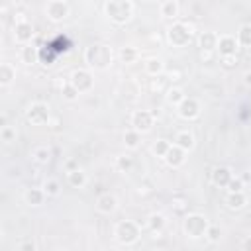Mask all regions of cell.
Wrapping results in <instances>:
<instances>
[{
  "mask_svg": "<svg viewBox=\"0 0 251 251\" xmlns=\"http://www.w3.org/2000/svg\"><path fill=\"white\" fill-rule=\"evenodd\" d=\"M84 61L88 63V67L98 69V71H104L112 63V49L108 45H104V43H94V45L86 47Z\"/></svg>",
  "mask_w": 251,
  "mask_h": 251,
  "instance_id": "6da1fadb",
  "label": "cell"
},
{
  "mask_svg": "<svg viewBox=\"0 0 251 251\" xmlns=\"http://www.w3.org/2000/svg\"><path fill=\"white\" fill-rule=\"evenodd\" d=\"M104 12H106V16H108L114 24L122 25V24H126V22L131 18V14H133V4H131L129 0H108L106 6H104Z\"/></svg>",
  "mask_w": 251,
  "mask_h": 251,
  "instance_id": "7a4b0ae2",
  "label": "cell"
},
{
  "mask_svg": "<svg viewBox=\"0 0 251 251\" xmlns=\"http://www.w3.org/2000/svg\"><path fill=\"white\" fill-rule=\"evenodd\" d=\"M208 226H210V224H208L206 216H202V214H188V216L184 218V224H182L184 233H186L188 237H192V239H198V237L206 235Z\"/></svg>",
  "mask_w": 251,
  "mask_h": 251,
  "instance_id": "3957f363",
  "label": "cell"
},
{
  "mask_svg": "<svg viewBox=\"0 0 251 251\" xmlns=\"http://www.w3.org/2000/svg\"><path fill=\"white\" fill-rule=\"evenodd\" d=\"M114 233H116V239L122 245H131L139 237V226L135 222H131V220H124V222H120L116 226V231Z\"/></svg>",
  "mask_w": 251,
  "mask_h": 251,
  "instance_id": "277c9868",
  "label": "cell"
},
{
  "mask_svg": "<svg viewBox=\"0 0 251 251\" xmlns=\"http://www.w3.org/2000/svg\"><path fill=\"white\" fill-rule=\"evenodd\" d=\"M167 37H169V41H171L173 45H176V47H184V45L190 41L192 31H190V27H188L186 24L176 22V24H173V25L169 27Z\"/></svg>",
  "mask_w": 251,
  "mask_h": 251,
  "instance_id": "5b68a950",
  "label": "cell"
},
{
  "mask_svg": "<svg viewBox=\"0 0 251 251\" xmlns=\"http://www.w3.org/2000/svg\"><path fill=\"white\" fill-rule=\"evenodd\" d=\"M25 118L33 126H45L49 122V108H47V104H41V102L31 104L27 108V112H25Z\"/></svg>",
  "mask_w": 251,
  "mask_h": 251,
  "instance_id": "8992f818",
  "label": "cell"
},
{
  "mask_svg": "<svg viewBox=\"0 0 251 251\" xmlns=\"http://www.w3.org/2000/svg\"><path fill=\"white\" fill-rule=\"evenodd\" d=\"M14 37L18 43H29L33 37V25L24 18V14H20V18L14 22Z\"/></svg>",
  "mask_w": 251,
  "mask_h": 251,
  "instance_id": "52a82bcc",
  "label": "cell"
},
{
  "mask_svg": "<svg viewBox=\"0 0 251 251\" xmlns=\"http://www.w3.org/2000/svg\"><path fill=\"white\" fill-rule=\"evenodd\" d=\"M69 80L73 82V86H75L80 94H82V92H88V90L94 86V78H92V75H90L86 69H76V71H73Z\"/></svg>",
  "mask_w": 251,
  "mask_h": 251,
  "instance_id": "ba28073f",
  "label": "cell"
},
{
  "mask_svg": "<svg viewBox=\"0 0 251 251\" xmlns=\"http://www.w3.org/2000/svg\"><path fill=\"white\" fill-rule=\"evenodd\" d=\"M153 122H155V114L149 112V110H137L131 116V127L137 129L139 133L149 131L153 127Z\"/></svg>",
  "mask_w": 251,
  "mask_h": 251,
  "instance_id": "9c48e42d",
  "label": "cell"
},
{
  "mask_svg": "<svg viewBox=\"0 0 251 251\" xmlns=\"http://www.w3.org/2000/svg\"><path fill=\"white\" fill-rule=\"evenodd\" d=\"M176 112H178V116H180L182 120H194V118H198V114H200V104H198L194 98L184 96L182 102L176 106Z\"/></svg>",
  "mask_w": 251,
  "mask_h": 251,
  "instance_id": "30bf717a",
  "label": "cell"
},
{
  "mask_svg": "<svg viewBox=\"0 0 251 251\" xmlns=\"http://www.w3.org/2000/svg\"><path fill=\"white\" fill-rule=\"evenodd\" d=\"M45 12H47V18L49 20L61 22V20H65L69 16V6H67L65 0H49Z\"/></svg>",
  "mask_w": 251,
  "mask_h": 251,
  "instance_id": "8fae6325",
  "label": "cell"
},
{
  "mask_svg": "<svg viewBox=\"0 0 251 251\" xmlns=\"http://www.w3.org/2000/svg\"><path fill=\"white\" fill-rule=\"evenodd\" d=\"M237 47H239L237 37H233V35H220V37H218V47H216V49L220 51L222 57H226V55H235Z\"/></svg>",
  "mask_w": 251,
  "mask_h": 251,
  "instance_id": "7c38bea8",
  "label": "cell"
},
{
  "mask_svg": "<svg viewBox=\"0 0 251 251\" xmlns=\"http://www.w3.org/2000/svg\"><path fill=\"white\" fill-rule=\"evenodd\" d=\"M118 208V198L110 192H104L96 198V210L102 212V214H112L114 210Z\"/></svg>",
  "mask_w": 251,
  "mask_h": 251,
  "instance_id": "4fadbf2b",
  "label": "cell"
},
{
  "mask_svg": "<svg viewBox=\"0 0 251 251\" xmlns=\"http://www.w3.org/2000/svg\"><path fill=\"white\" fill-rule=\"evenodd\" d=\"M184 149H180L176 143H173L171 147H169V151H167V155L163 157L165 161H167V165L169 167H173V169H176V167H180L182 163H184Z\"/></svg>",
  "mask_w": 251,
  "mask_h": 251,
  "instance_id": "5bb4252c",
  "label": "cell"
},
{
  "mask_svg": "<svg viewBox=\"0 0 251 251\" xmlns=\"http://www.w3.org/2000/svg\"><path fill=\"white\" fill-rule=\"evenodd\" d=\"M231 176H233V173H231V169H229V167H216V169H214V173H212V182H214L216 186L226 188V186H227V182L231 180Z\"/></svg>",
  "mask_w": 251,
  "mask_h": 251,
  "instance_id": "9a60e30c",
  "label": "cell"
},
{
  "mask_svg": "<svg viewBox=\"0 0 251 251\" xmlns=\"http://www.w3.org/2000/svg\"><path fill=\"white\" fill-rule=\"evenodd\" d=\"M245 204H247V196H245L243 190H239V192H227L226 206L229 210H241V208H245Z\"/></svg>",
  "mask_w": 251,
  "mask_h": 251,
  "instance_id": "2e32d148",
  "label": "cell"
},
{
  "mask_svg": "<svg viewBox=\"0 0 251 251\" xmlns=\"http://www.w3.org/2000/svg\"><path fill=\"white\" fill-rule=\"evenodd\" d=\"M218 33H214V31H204L202 35H200V39H198V43H200V49H204V51H212V49H216L218 47Z\"/></svg>",
  "mask_w": 251,
  "mask_h": 251,
  "instance_id": "e0dca14e",
  "label": "cell"
},
{
  "mask_svg": "<svg viewBox=\"0 0 251 251\" xmlns=\"http://www.w3.org/2000/svg\"><path fill=\"white\" fill-rule=\"evenodd\" d=\"M175 143L180 147V149H184V151H190V149H194V135L190 133V131H178L176 133V137H175Z\"/></svg>",
  "mask_w": 251,
  "mask_h": 251,
  "instance_id": "ac0fdd59",
  "label": "cell"
},
{
  "mask_svg": "<svg viewBox=\"0 0 251 251\" xmlns=\"http://www.w3.org/2000/svg\"><path fill=\"white\" fill-rule=\"evenodd\" d=\"M31 157H33V161H35V163H39V165H47V163L51 161V149H49L47 145L33 147Z\"/></svg>",
  "mask_w": 251,
  "mask_h": 251,
  "instance_id": "d6986e66",
  "label": "cell"
},
{
  "mask_svg": "<svg viewBox=\"0 0 251 251\" xmlns=\"http://www.w3.org/2000/svg\"><path fill=\"white\" fill-rule=\"evenodd\" d=\"M37 59H39L37 47H33L31 43H25V45L22 47V61H24L25 65H33V63H37Z\"/></svg>",
  "mask_w": 251,
  "mask_h": 251,
  "instance_id": "ffe728a7",
  "label": "cell"
},
{
  "mask_svg": "<svg viewBox=\"0 0 251 251\" xmlns=\"http://www.w3.org/2000/svg\"><path fill=\"white\" fill-rule=\"evenodd\" d=\"M14 78H16V69L10 63H2L0 65V84L2 86H8Z\"/></svg>",
  "mask_w": 251,
  "mask_h": 251,
  "instance_id": "44dd1931",
  "label": "cell"
},
{
  "mask_svg": "<svg viewBox=\"0 0 251 251\" xmlns=\"http://www.w3.org/2000/svg\"><path fill=\"white\" fill-rule=\"evenodd\" d=\"M161 16L167 20H175L178 16V4L175 0H165L161 4Z\"/></svg>",
  "mask_w": 251,
  "mask_h": 251,
  "instance_id": "7402d4cb",
  "label": "cell"
},
{
  "mask_svg": "<svg viewBox=\"0 0 251 251\" xmlns=\"http://www.w3.org/2000/svg\"><path fill=\"white\" fill-rule=\"evenodd\" d=\"M67 178H69V184L75 186V188H82V186L86 184V175H84V171H80V169L69 171Z\"/></svg>",
  "mask_w": 251,
  "mask_h": 251,
  "instance_id": "603a6c76",
  "label": "cell"
},
{
  "mask_svg": "<svg viewBox=\"0 0 251 251\" xmlns=\"http://www.w3.org/2000/svg\"><path fill=\"white\" fill-rule=\"evenodd\" d=\"M45 196H47V194H45L43 188H29V190L25 192V202H27L29 206H39Z\"/></svg>",
  "mask_w": 251,
  "mask_h": 251,
  "instance_id": "cb8c5ba5",
  "label": "cell"
},
{
  "mask_svg": "<svg viewBox=\"0 0 251 251\" xmlns=\"http://www.w3.org/2000/svg\"><path fill=\"white\" fill-rule=\"evenodd\" d=\"M139 141H141V133L137 131V129H127L126 133H124V143H126V147L127 149H135V147H139Z\"/></svg>",
  "mask_w": 251,
  "mask_h": 251,
  "instance_id": "d4e9b609",
  "label": "cell"
},
{
  "mask_svg": "<svg viewBox=\"0 0 251 251\" xmlns=\"http://www.w3.org/2000/svg\"><path fill=\"white\" fill-rule=\"evenodd\" d=\"M237 43L241 47H251V24H243L237 31Z\"/></svg>",
  "mask_w": 251,
  "mask_h": 251,
  "instance_id": "484cf974",
  "label": "cell"
},
{
  "mask_svg": "<svg viewBox=\"0 0 251 251\" xmlns=\"http://www.w3.org/2000/svg\"><path fill=\"white\" fill-rule=\"evenodd\" d=\"M165 224H167V222H165V216H163V214H151V216H149V220H147L149 229H151V231H155V233H157V231H161V229L165 227Z\"/></svg>",
  "mask_w": 251,
  "mask_h": 251,
  "instance_id": "4316f807",
  "label": "cell"
},
{
  "mask_svg": "<svg viewBox=\"0 0 251 251\" xmlns=\"http://www.w3.org/2000/svg\"><path fill=\"white\" fill-rule=\"evenodd\" d=\"M165 98H167V102H169V104H173V106H178V104L182 102L184 94H182V90H180V88L173 86V88H169V90H167Z\"/></svg>",
  "mask_w": 251,
  "mask_h": 251,
  "instance_id": "83f0119b",
  "label": "cell"
},
{
  "mask_svg": "<svg viewBox=\"0 0 251 251\" xmlns=\"http://www.w3.org/2000/svg\"><path fill=\"white\" fill-rule=\"evenodd\" d=\"M145 71H147V75H151V76H157L159 73H163V63L159 61V59H147L145 61Z\"/></svg>",
  "mask_w": 251,
  "mask_h": 251,
  "instance_id": "f1b7e54d",
  "label": "cell"
},
{
  "mask_svg": "<svg viewBox=\"0 0 251 251\" xmlns=\"http://www.w3.org/2000/svg\"><path fill=\"white\" fill-rule=\"evenodd\" d=\"M61 94H63L65 100H71V102H73V100H76V96H78L80 92H78V90L73 86V82L69 80V82H63V86H61Z\"/></svg>",
  "mask_w": 251,
  "mask_h": 251,
  "instance_id": "f546056e",
  "label": "cell"
},
{
  "mask_svg": "<svg viewBox=\"0 0 251 251\" xmlns=\"http://www.w3.org/2000/svg\"><path fill=\"white\" fill-rule=\"evenodd\" d=\"M43 190H45L47 196H57V194L61 192V184H59L57 178H47V180L43 182Z\"/></svg>",
  "mask_w": 251,
  "mask_h": 251,
  "instance_id": "4dcf8cb0",
  "label": "cell"
},
{
  "mask_svg": "<svg viewBox=\"0 0 251 251\" xmlns=\"http://www.w3.org/2000/svg\"><path fill=\"white\" fill-rule=\"evenodd\" d=\"M169 147H171V143H169L167 139H157V141L153 143L151 151H153V155H157V157H165L167 151H169Z\"/></svg>",
  "mask_w": 251,
  "mask_h": 251,
  "instance_id": "1f68e13d",
  "label": "cell"
},
{
  "mask_svg": "<svg viewBox=\"0 0 251 251\" xmlns=\"http://www.w3.org/2000/svg\"><path fill=\"white\" fill-rule=\"evenodd\" d=\"M206 237H208L210 243H218V241L222 239V229H220L218 226H208V229H206Z\"/></svg>",
  "mask_w": 251,
  "mask_h": 251,
  "instance_id": "d6a6232c",
  "label": "cell"
},
{
  "mask_svg": "<svg viewBox=\"0 0 251 251\" xmlns=\"http://www.w3.org/2000/svg\"><path fill=\"white\" fill-rule=\"evenodd\" d=\"M135 57H137V51H135L133 47H124V49L120 51V59H122L124 63H133Z\"/></svg>",
  "mask_w": 251,
  "mask_h": 251,
  "instance_id": "836d02e7",
  "label": "cell"
},
{
  "mask_svg": "<svg viewBox=\"0 0 251 251\" xmlns=\"http://www.w3.org/2000/svg\"><path fill=\"white\" fill-rule=\"evenodd\" d=\"M227 192H239L243 190V178L241 176H231V180L227 182Z\"/></svg>",
  "mask_w": 251,
  "mask_h": 251,
  "instance_id": "e575fe53",
  "label": "cell"
},
{
  "mask_svg": "<svg viewBox=\"0 0 251 251\" xmlns=\"http://www.w3.org/2000/svg\"><path fill=\"white\" fill-rule=\"evenodd\" d=\"M116 165H118V169H120V171H129V169H131V165H133V159H131L129 155H122V157H118Z\"/></svg>",
  "mask_w": 251,
  "mask_h": 251,
  "instance_id": "d590c367",
  "label": "cell"
},
{
  "mask_svg": "<svg viewBox=\"0 0 251 251\" xmlns=\"http://www.w3.org/2000/svg\"><path fill=\"white\" fill-rule=\"evenodd\" d=\"M0 137H2L4 143H10V141L16 137V131H14L10 126H4V127H0Z\"/></svg>",
  "mask_w": 251,
  "mask_h": 251,
  "instance_id": "8d00e7d4",
  "label": "cell"
},
{
  "mask_svg": "<svg viewBox=\"0 0 251 251\" xmlns=\"http://www.w3.org/2000/svg\"><path fill=\"white\" fill-rule=\"evenodd\" d=\"M222 63L226 67H233V65H237V55H226V57H222Z\"/></svg>",
  "mask_w": 251,
  "mask_h": 251,
  "instance_id": "74e56055",
  "label": "cell"
},
{
  "mask_svg": "<svg viewBox=\"0 0 251 251\" xmlns=\"http://www.w3.org/2000/svg\"><path fill=\"white\" fill-rule=\"evenodd\" d=\"M20 251H35V243L25 241V243H22V245H20Z\"/></svg>",
  "mask_w": 251,
  "mask_h": 251,
  "instance_id": "f35d334b",
  "label": "cell"
},
{
  "mask_svg": "<svg viewBox=\"0 0 251 251\" xmlns=\"http://www.w3.org/2000/svg\"><path fill=\"white\" fill-rule=\"evenodd\" d=\"M65 169H67V173H69V171H75V169H78V163H76L75 159H71V161H67Z\"/></svg>",
  "mask_w": 251,
  "mask_h": 251,
  "instance_id": "ab89813d",
  "label": "cell"
},
{
  "mask_svg": "<svg viewBox=\"0 0 251 251\" xmlns=\"http://www.w3.org/2000/svg\"><path fill=\"white\" fill-rule=\"evenodd\" d=\"M243 82H245V86H251V71L243 73Z\"/></svg>",
  "mask_w": 251,
  "mask_h": 251,
  "instance_id": "60d3db41",
  "label": "cell"
},
{
  "mask_svg": "<svg viewBox=\"0 0 251 251\" xmlns=\"http://www.w3.org/2000/svg\"><path fill=\"white\" fill-rule=\"evenodd\" d=\"M243 249H251V237L243 241Z\"/></svg>",
  "mask_w": 251,
  "mask_h": 251,
  "instance_id": "b9f144b4",
  "label": "cell"
},
{
  "mask_svg": "<svg viewBox=\"0 0 251 251\" xmlns=\"http://www.w3.org/2000/svg\"><path fill=\"white\" fill-rule=\"evenodd\" d=\"M14 2H16V4H18V2H24V0H14Z\"/></svg>",
  "mask_w": 251,
  "mask_h": 251,
  "instance_id": "7bdbcfd3",
  "label": "cell"
},
{
  "mask_svg": "<svg viewBox=\"0 0 251 251\" xmlns=\"http://www.w3.org/2000/svg\"><path fill=\"white\" fill-rule=\"evenodd\" d=\"M147 2H153V0H147Z\"/></svg>",
  "mask_w": 251,
  "mask_h": 251,
  "instance_id": "ee69618b",
  "label": "cell"
},
{
  "mask_svg": "<svg viewBox=\"0 0 251 251\" xmlns=\"http://www.w3.org/2000/svg\"><path fill=\"white\" fill-rule=\"evenodd\" d=\"M245 2H251V0H245Z\"/></svg>",
  "mask_w": 251,
  "mask_h": 251,
  "instance_id": "f6af8a7d",
  "label": "cell"
}]
</instances>
